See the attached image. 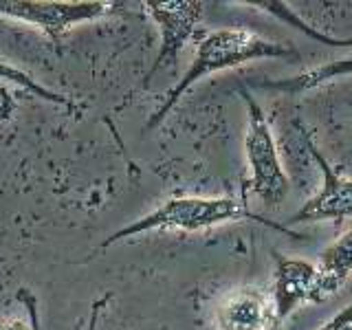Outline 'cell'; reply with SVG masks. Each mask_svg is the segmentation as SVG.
I'll use <instances>...</instances> for the list:
<instances>
[{"instance_id":"obj_7","label":"cell","mask_w":352,"mask_h":330,"mask_svg":"<svg viewBox=\"0 0 352 330\" xmlns=\"http://www.w3.org/2000/svg\"><path fill=\"white\" fill-rule=\"evenodd\" d=\"M304 141L317 168L322 170L324 181L319 192L297 209L289 223H324V220L344 223L346 218H352V179H344L337 170H333V165L315 146L311 132H304Z\"/></svg>"},{"instance_id":"obj_14","label":"cell","mask_w":352,"mask_h":330,"mask_svg":"<svg viewBox=\"0 0 352 330\" xmlns=\"http://www.w3.org/2000/svg\"><path fill=\"white\" fill-rule=\"evenodd\" d=\"M317 330H352V302H348L339 313H335Z\"/></svg>"},{"instance_id":"obj_12","label":"cell","mask_w":352,"mask_h":330,"mask_svg":"<svg viewBox=\"0 0 352 330\" xmlns=\"http://www.w3.org/2000/svg\"><path fill=\"white\" fill-rule=\"evenodd\" d=\"M256 7H260V9H267L269 14H273V16H278L280 20H284V22H289V25H293V27H297L302 33H306L308 38H313V40H317V42H324V44H330V47H352V38H348V40H337V38H328V36H322V33H317L311 25H306V22L295 14V11H291L289 7H286L284 3H256Z\"/></svg>"},{"instance_id":"obj_16","label":"cell","mask_w":352,"mask_h":330,"mask_svg":"<svg viewBox=\"0 0 352 330\" xmlns=\"http://www.w3.org/2000/svg\"><path fill=\"white\" fill-rule=\"evenodd\" d=\"M0 330H31V326H27L22 319L3 317V319H0Z\"/></svg>"},{"instance_id":"obj_15","label":"cell","mask_w":352,"mask_h":330,"mask_svg":"<svg viewBox=\"0 0 352 330\" xmlns=\"http://www.w3.org/2000/svg\"><path fill=\"white\" fill-rule=\"evenodd\" d=\"M108 300H110V295H104L102 300H97L95 304H93V311H91V319H88V326H86V330H97V322H99V315H102V311H104V306L108 304Z\"/></svg>"},{"instance_id":"obj_9","label":"cell","mask_w":352,"mask_h":330,"mask_svg":"<svg viewBox=\"0 0 352 330\" xmlns=\"http://www.w3.org/2000/svg\"><path fill=\"white\" fill-rule=\"evenodd\" d=\"M315 267L319 273V291L326 302L344 289L352 275V229L324 249Z\"/></svg>"},{"instance_id":"obj_5","label":"cell","mask_w":352,"mask_h":330,"mask_svg":"<svg viewBox=\"0 0 352 330\" xmlns=\"http://www.w3.org/2000/svg\"><path fill=\"white\" fill-rule=\"evenodd\" d=\"M143 9H148L150 18L157 22L161 33L159 53L154 58L150 71L141 80V88H148L150 80L157 75L163 66L176 64L183 47L194 36L196 25L203 18L205 3L201 0H152V3H143Z\"/></svg>"},{"instance_id":"obj_10","label":"cell","mask_w":352,"mask_h":330,"mask_svg":"<svg viewBox=\"0 0 352 330\" xmlns=\"http://www.w3.org/2000/svg\"><path fill=\"white\" fill-rule=\"evenodd\" d=\"M344 75H352V58L328 62V64L317 66V69H308L295 77H286V80L267 82L264 88H273V91H284V93H306V91H313L317 86L333 82L335 77H344Z\"/></svg>"},{"instance_id":"obj_13","label":"cell","mask_w":352,"mask_h":330,"mask_svg":"<svg viewBox=\"0 0 352 330\" xmlns=\"http://www.w3.org/2000/svg\"><path fill=\"white\" fill-rule=\"evenodd\" d=\"M18 302L25 306V311L29 313V326L31 330H42L40 326V315H38V300L29 289H20L18 291Z\"/></svg>"},{"instance_id":"obj_2","label":"cell","mask_w":352,"mask_h":330,"mask_svg":"<svg viewBox=\"0 0 352 330\" xmlns=\"http://www.w3.org/2000/svg\"><path fill=\"white\" fill-rule=\"evenodd\" d=\"M236 220H253V223H264L282 234H291L282 225H273L271 220L262 218L260 214L249 212L245 201H236L229 196H172L159 207H154L150 214L137 218L135 223H128L115 234H110L99 251L117 245L121 240H130L150 231H179V234H198V231L214 229L218 225L236 223Z\"/></svg>"},{"instance_id":"obj_3","label":"cell","mask_w":352,"mask_h":330,"mask_svg":"<svg viewBox=\"0 0 352 330\" xmlns=\"http://www.w3.org/2000/svg\"><path fill=\"white\" fill-rule=\"evenodd\" d=\"M128 9L124 0H0V16L36 27L55 44L77 25L124 16Z\"/></svg>"},{"instance_id":"obj_8","label":"cell","mask_w":352,"mask_h":330,"mask_svg":"<svg viewBox=\"0 0 352 330\" xmlns=\"http://www.w3.org/2000/svg\"><path fill=\"white\" fill-rule=\"evenodd\" d=\"M271 297L258 286H242L231 291L216 308L218 330H269Z\"/></svg>"},{"instance_id":"obj_6","label":"cell","mask_w":352,"mask_h":330,"mask_svg":"<svg viewBox=\"0 0 352 330\" xmlns=\"http://www.w3.org/2000/svg\"><path fill=\"white\" fill-rule=\"evenodd\" d=\"M271 326L269 330H280L297 308L304 304L324 302L319 291V273L313 262L302 258L278 256L271 284Z\"/></svg>"},{"instance_id":"obj_1","label":"cell","mask_w":352,"mask_h":330,"mask_svg":"<svg viewBox=\"0 0 352 330\" xmlns=\"http://www.w3.org/2000/svg\"><path fill=\"white\" fill-rule=\"evenodd\" d=\"M289 55H295L291 47H286L282 42L267 40L249 29H216V31L203 33L201 40L196 42V53H194L192 64L187 66L181 82H176L172 91L163 97V102L154 110V115H150L146 130H152L159 124H163L174 110V106L181 102V97L190 91L196 82L205 80V77L227 71V69H236V66H242L247 62L269 60V58H289Z\"/></svg>"},{"instance_id":"obj_11","label":"cell","mask_w":352,"mask_h":330,"mask_svg":"<svg viewBox=\"0 0 352 330\" xmlns=\"http://www.w3.org/2000/svg\"><path fill=\"white\" fill-rule=\"evenodd\" d=\"M0 80L7 82V84L25 88V91H29L31 95H36L38 99H42V102L55 104V106L66 108V110H77V106L66 95L51 91V88H47L42 82H38L33 75H29L27 71H22V69H18L16 64H9L5 60H0Z\"/></svg>"},{"instance_id":"obj_4","label":"cell","mask_w":352,"mask_h":330,"mask_svg":"<svg viewBox=\"0 0 352 330\" xmlns=\"http://www.w3.org/2000/svg\"><path fill=\"white\" fill-rule=\"evenodd\" d=\"M242 99L247 104V135H245V154L249 163V183L247 192L258 196L264 205H280L291 190L289 174L280 161V152L275 146V137L267 115L256 97L242 91Z\"/></svg>"}]
</instances>
